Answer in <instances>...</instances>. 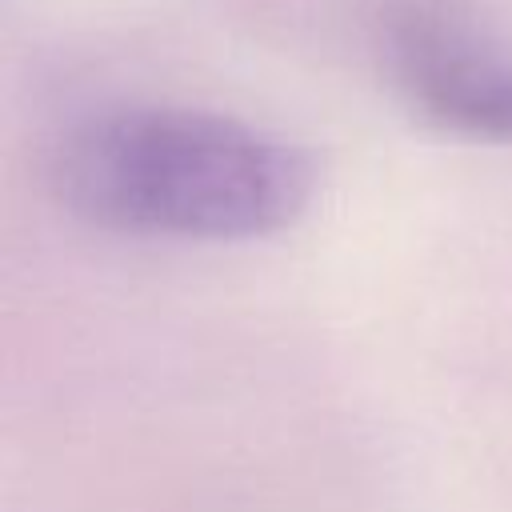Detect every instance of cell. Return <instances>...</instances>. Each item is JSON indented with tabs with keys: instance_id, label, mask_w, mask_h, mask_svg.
I'll list each match as a JSON object with an SVG mask.
<instances>
[{
	"instance_id": "6da1fadb",
	"label": "cell",
	"mask_w": 512,
	"mask_h": 512,
	"mask_svg": "<svg viewBox=\"0 0 512 512\" xmlns=\"http://www.w3.org/2000/svg\"><path fill=\"white\" fill-rule=\"evenodd\" d=\"M60 204L124 236L248 240L288 228L312 200L316 164L248 120L116 104L80 116L52 148Z\"/></svg>"
},
{
	"instance_id": "7a4b0ae2",
	"label": "cell",
	"mask_w": 512,
	"mask_h": 512,
	"mask_svg": "<svg viewBox=\"0 0 512 512\" xmlns=\"http://www.w3.org/2000/svg\"><path fill=\"white\" fill-rule=\"evenodd\" d=\"M376 56L396 96L428 124L512 140V48L464 0H388Z\"/></svg>"
}]
</instances>
